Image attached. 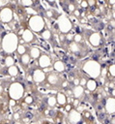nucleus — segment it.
<instances>
[{
    "mask_svg": "<svg viewBox=\"0 0 115 124\" xmlns=\"http://www.w3.org/2000/svg\"><path fill=\"white\" fill-rule=\"evenodd\" d=\"M83 33L85 39L87 40L88 44L94 48H101L105 44V39L101 31L90 30V29H83Z\"/></svg>",
    "mask_w": 115,
    "mask_h": 124,
    "instance_id": "f257e3e1",
    "label": "nucleus"
},
{
    "mask_svg": "<svg viewBox=\"0 0 115 124\" xmlns=\"http://www.w3.org/2000/svg\"><path fill=\"white\" fill-rule=\"evenodd\" d=\"M101 64L95 59H88L86 60L83 65H82V71L83 73L89 77V78H101Z\"/></svg>",
    "mask_w": 115,
    "mask_h": 124,
    "instance_id": "f03ea898",
    "label": "nucleus"
},
{
    "mask_svg": "<svg viewBox=\"0 0 115 124\" xmlns=\"http://www.w3.org/2000/svg\"><path fill=\"white\" fill-rule=\"evenodd\" d=\"M69 49L74 56H76L78 58H83L90 51L89 46L85 42L78 44V43H75L72 41L69 44Z\"/></svg>",
    "mask_w": 115,
    "mask_h": 124,
    "instance_id": "7ed1b4c3",
    "label": "nucleus"
},
{
    "mask_svg": "<svg viewBox=\"0 0 115 124\" xmlns=\"http://www.w3.org/2000/svg\"><path fill=\"white\" fill-rule=\"evenodd\" d=\"M30 26L34 31H41L43 27V19L41 16H32L30 20Z\"/></svg>",
    "mask_w": 115,
    "mask_h": 124,
    "instance_id": "20e7f679",
    "label": "nucleus"
},
{
    "mask_svg": "<svg viewBox=\"0 0 115 124\" xmlns=\"http://www.w3.org/2000/svg\"><path fill=\"white\" fill-rule=\"evenodd\" d=\"M103 107L105 111L108 114H113L115 113V98L114 97H106L103 103Z\"/></svg>",
    "mask_w": 115,
    "mask_h": 124,
    "instance_id": "39448f33",
    "label": "nucleus"
},
{
    "mask_svg": "<svg viewBox=\"0 0 115 124\" xmlns=\"http://www.w3.org/2000/svg\"><path fill=\"white\" fill-rule=\"evenodd\" d=\"M69 122L71 123H79V122H83L82 117H81V113L79 111H77L74 108H72L70 111H69Z\"/></svg>",
    "mask_w": 115,
    "mask_h": 124,
    "instance_id": "423d86ee",
    "label": "nucleus"
},
{
    "mask_svg": "<svg viewBox=\"0 0 115 124\" xmlns=\"http://www.w3.org/2000/svg\"><path fill=\"white\" fill-rule=\"evenodd\" d=\"M58 25H59V28H60L61 32H63V33H68V32H70L71 29H72V21H71L68 17H66V16H64V17L62 18V20L59 21Z\"/></svg>",
    "mask_w": 115,
    "mask_h": 124,
    "instance_id": "0eeeda50",
    "label": "nucleus"
},
{
    "mask_svg": "<svg viewBox=\"0 0 115 124\" xmlns=\"http://www.w3.org/2000/svg\"><path fill=\"white\" fill-rule=\"evenodd\" d=\"M85 89L91 93L95 92L96 90H98L99 88V83L97 78H88L86 80V84H85Z\"/></svg>",
    "mask_w": 115,
    "mask_h": 124,
    "instance_id": "6e6552de",
    "label": "nucleus"
},
{
    "mask_svg": "<svg viewBox=\"0 0 115 124\" xmlns=\"http://www.w3.org/2000/svg\"><path fill=\"white\" fill-rule=\"evenodd\" d=\"M72 93L73 95L74 98H77V99H81L84 94H85V87L80 85V84H77V85H73L72 87Z\"/></svg>",
    "mask_w": 115,
    "mask_h": 124,
    "instance_id": "1a4fd4ad",
    "label": "nucleus"
},
{
    "mask_svg": "<svg viewBox=\"0 0 115 124\" xmlns=\"http://www.w3.org/2000/svg\"><path fill=\"white\" fill-rule=\"evenodd\" d=\"M81 117H82V120H83V122H87V123H89V122H94V116H93V114H92V112L90 111V110H88V109H83L81 112Z\"/></svg>",
    "mask_w": 115,
    "mask_h": 124,
    "instance_id": "9d476101",
    "label": "nucleus"
},
{
    "mask_svg": "<svg viewBox=\"0 0 115 124\" xmlns=\"http://www.w3.org/2000/svg\"><path fill=\"white\" fill-rule=\"evenodd\" d=\"M107 72H106V79L107 80H114L115 79V63L110 64L107 67Z\"/></svg>",
    "mask_w": 115,
    "mask_h": 124,
    "instance_id": "9b49d317",
    "label": "nucleus"
},
{
    "mask_svg": "<svg viewBox=\"0 0 115 124\" xmlns=\"http://www.w3.org/2000/svg\"><path fill=\"white\" fill-rule=\"evenodd\" d=\"M50 64H51V60L46 54H43V55L39 56V65L41 67L44 68V67L50 66Z\"/></svg>",
    "mask_w": 115,
    "mask_h": 124,
    "instance_id": "f8f14e48",
    "label": "nucleus"
},
{
    "mask_svg": "<svg viewBox=\"0 0 115 124\" xmlns=\"http://www.w3.org/2000/svg\"><path fill=\"white\" fill-rule=\"evenodd\" d=\"M56 101H57V103L59 105H63L64 106V105L67 104V96L62 92H59L57 94V96H56Z\"/></svg>",
    "mask_w": 115,
    "mask_h": 124,
    "instance_id": "ddd939ff",
    "label": "nucleus"
},
{
    "mask_svg": "<svg viewBox=\"0 0 115 124\" xmlns=\"http://www.w3.org/2000/svg\"><path fill=\"white\" fill-rule=\"evenodd\" d=\"M30 58H31L30 54H27V53L21 54V58H20L21 64H22L24 67H27V66L29 65V63H30Z\"/></svg>",
    "mask_w": 115,
    "mask_h": 124,
    "instance_id": "4468645a",
    "label": "nucleus"
},
{
    "mask_svg": "<svg viewBox=\"0 0 115 124\" xmlns=\"http://www.w3.org/2000/svg\"><path fill=\"white\" fill-rule=\"evenodd\" d=\"M23 39H24V41H26V42H31L33 39H34V35H33V33L31 32V31H29V30H25L24 31V33H23Z\"/></svg>",
    "mask_w": 115,
    "mask_h": 124,
    "instance_id": "2eb2a0df",
    "label": "nucleus"
},
{
    "mask_svg": "<svg viewBox=\"0 0 115 124\" xmlns=\"http://www.w3.org/2000/svg\"><path fill=\"white\" fill-rule=\"evenodd\" d=\"M88 6H89V10L90 13H92L97 7H98V0H87Z\"/></svg>",
    "mask_w": 115,
    "mask_h": 124,
    "instance_id": "dca6fc26",
    "label": "nucleus"
},
{
    "mask_svg": "<svg viewBox=\"0 0 115 124\" xmlns=\"http://www.w3.org/2000/svg\"><path fill=\"white\" fill-rule=\"evenodd\" d=\"M73 42L78 43V44L84 42V37H83V35H82L81 32H77V33H75L73 35Z\"/></svg>",
    "mask_w": 115,
    "mask_h": 124,
    "instance_id": "f3484780",
    "label": "nucleus"
},
{
    "mask_svg": "<svg viewBox=\"0 0 115 124\" xmlns=\"http://www.w3.org/2000/svg\"><path fill=\"white\" fill-rule=\"evenodd\" d=\"M34 78H35V79L37 80V81H42L43 79V78H44V74L42 72V71H40V70H37V71H35L34 72Z\"/></svg>",
    "mask_w": 115,
    "mask_h": 124,
    "instance_id": "a211bd4d",
    "label": "nucleus"
},
{
    "mask_svg": "<svg viewBox=\"0 0 115 124\" xmlns=\"http://www.w3.org/2000/svg\"><path fill=\"white\" fill-rule=\"evenodd\" d=\"M54 69L57 72H63L65 70V65L62 61H56L54 64Z\"/></svg>",
    "mask_w": 115,
    "mask_h": 124,
    "instance_id": "6ab92c4d",
    "label": "nucleus"
},
{
    "mask_svg": "<svg viewBox=\"0 0 115 124\" xmlns=\"http://www.w3.org/2000/svg\"><path fill=\"white\" fill-rule=\"evenodd\" d=\"M41 36H42L44 40H51V39H52V34H51V32H50L49 30H47V29L42 31V32H41Z\"/></svg>",
    "mask_w": 115,
    "mask_h": 124,
    "instance_id": "aec40b11",
    "label": "nucleus"
},
{
    "mask_svg": "<svg viewBox=\"0 0 115 124\" xmlns=\"http://www.w3.org/2000/svg\"><path fill=\"white\" fill-rule=\"evenodd\" d=\"M30 56L32 57V58H39V56H40V50L38 49V48H36V47H32L31 48V50H30Z\"/></svg>",
    "mask_w": 115,
    "mask_h": 124,
    "instance_id": "412c9836",
    "label": "nucleus"
},
{
    "mask_svg": "<svg viewBox=\"0 0 115 124\" xmlns=\"http://www.w3.org/2000/svg\"><path fill=\"white\" fill-rule=\"evenodd\" d=\"M56 103H57V101H56L55 97H48L46 99V101H45V104L47 106H49V107H54Z\"/></svg>",
    "mask_w": 115,
    "mask_h": 124,
    "instance_id": "4be33fe9",
    "label": "nucleus"
},
{
    "mask_svg": "<svg viewBox=\"0 0 115 124\" xmlns=\"http://www.w3.org/2000/svg\"><path fill=\"white\" fill-rule=\"evenodd\" d=\"M58 80H59V78H58V77L56 76V75H50L49 76V78H48V81L50 82V83H52V84H55V83H57L58 82Z\"/></svg>",
    "mask_w": 115,
    "mask_h": 124,
    "instance_id": "5701e85b",
    "label": "nucleus"
},
{
    "mask_svg": "<svg viewBox=\"0 0 115 124\" xmlns=\"http://www.w3.org/2000/svg\"><path fill=\"white\" fill-rule=\"evenodd\" d=\"M72 15H73L76 18H78V19H79L80 17H82V16H83L81 15V10H79L78 8H76V9L72 12Z\"/></svg>",
    "mask_w": 115,
    "mask_h": 124,
    "instance_id": "b1692460",
    "label": "nucleus"
},
{
    "mask_svg": "<svg viewBox=\"0 0 115 124\" xmlns=\"http://www.w3.org/2000/svg\"><path fill=\"white\" fill-rule=\"evenodd\" d=\"M80 8L82 10H89V6H88V3H87V0H81L80 1Z\"/></svg>",
    "mask_w": 115,
    "mask_h": 124,
    "instance_id": "393cba45",
    "label": "nucleus"
},
{
    "mask_svg": "<svg viewBox=\"0 0 115 124\" xmlns=\"http://www.w3.org/2000/svg\"><path fill=\"white\" fill-rule=\"evenodd\" d=\"M107 94H108V96L115 98V87H112V88L109 87V89L107 90Z\"/></svg>",
    "mask_w": 115,
    "mask_h": 124,
    "instance_id": "a878e982",
    "label": "nucleus"
},
{
    "mask_svg": "<svg viewBox=\"0 0 115 124\" xmlns=\"http://www.w3.org/2000/svg\"><path fill=\"white\" fill-rule=\"evenodd\" d=\"M21 1H22V5L24 7H30L33 4V1L32 0H21Z\"/></svg>",
    "mask_w": 115,
    "mask_h": 124,
    "instance_id": "bb28decb",
    "label": "nucleus"
},
{
    "mask_svg": "<svg viewBox=\"0 0 115 124\" xmlns=\"http://www.w3.org/2000/svg\"><path fill=\"white\" fill-rule=\"evenodd\" d=\"M25 51H26V47H25L24 46H18V47H17V52H18L19 54H23V53H25Z\"/></svg>",
    "mask_w": 115,
    "mask_h": 124,
    "instance_id": "cd10ccee",
    "label": "nucleus"
},
{
    "mask_svg": "<svg viewBox=\"0 0 115 124\" xmlns=\"http://www.w3.org/2000/svg\"><path fill=\"white\" fill-rule=\"evenodd\" d=\"M80 104V99H77V98H74V100L72 101V108H77Z\"/></svg>",
    "mask_w": 115,
    "mask_h": 124,
    "instance_id": "c85d7f7f",
    "label": "nucleus"
},
{
    "mask_svg": "<svg viewBox=\"0 0 115 124\" xmlns=\"http://www.w3.org/2000/svg\"><path fill=\"white\" fill-rule=\"evenodd\" d=\"M24 101H25L27 104H32L33 101H34V99H33V97H31V96H27V97H25Z\"/></svg>",
    "mask_w": 115,
    "mask_h": 124,
    "instance_id": "c756f323",
    "label": "nucleus"
},
{
    "mask_svg": "<svg viewBox=\"0 0 115 124\" xmlns=\"http://www.w3.org/2000/svg\"><path fill=\"white\" fill-rule=\"evenodd\" d=\"M107 24H108L111 28L115 29V19H109L108 22H107Z\"/></svg>",
    "mask_w": 115,
    "mask_h": 124,
    "instance_id": "7c9ffc66",
    "label": "nucleus"
},
{
    "mask_svg": "<svg viewBox=\"0 0 115 124\" xmlns=\"http://www.w3.org/2000/svg\"><path fill=\"white\" fill-rule=\"evenodd\" d=\"M108 122H109V123H111V124H115V113L111 114L110 118L108 117Z\"/></svg>",
    "mask_w": 115,
    "mask_h": 124,
    "instance_id": "2f4dec72",
    "label": "nucleus"
},
{
    "mask_svg": "<svg viewBox=\"0 0 115 124\" xmlns=\"http://www.w3.org/2000/svg\"><path fill=\"white\" fill-rule=\"evenodd\" d=\"M24 117L27 118V119H31L33 117V113H31L30 111H27V112L24 113Z\"/></svg>",
    "mask_w": 115,
    "mask_h": 124,
    "instance_id": "473e14b6",
    "label": "nucleus"
},
{
    "mask_svg": "<svg viewBox=\"0 0 115 124\" xmlns=\"http://www.w3.org/2000/svg\"><path fill=\"white\" fill-rule=\"evenodd\" d=\"M108 6H113L115 4V0H106Z\"/></svg>",
    "mask_w": 115,
    "mask_h": 124,
    "instance_id": "72a5a7b5",
    "label": "nucleus"
},
{
    "mask_svg": "<svg viewBox=\"0 0 115 124\" xmlns=\"http://www.w3.org/2000/svg\"><path fill=\"white\" fill-rule=\"evenodd\" d=\"M72 108V105H71V104L66 105V110H67V111H70Z\"/></svg>",
    "mask_w": 115,
    "mask_h": 124,
    "instance_id": "f704fd0d",
    "label": "nucleus"
},
{
    "mask_svg": "<svg viewBox=\"0 0 115 124\" xmlns=\"http://www.w3.org/2000/svg\"><path fill=\"white\" fill-rule=\"evenodd\" d=\"M49 5L51 6H55V0H45Z\"/></svg>",
    "mask_w": 115,
    "mask_h": 124,
    "instance_id": "c9c22d12",
    "label": "nucleus"
},
{
    "mask_svg": "<svg viewBox=\"0 0 115 124\" xmlns=\"http://www.w3.org/2000/svg\"><path fill=\"white\" fill-rule=\"evenodd\" d=\"M110 11H111V17H112V19H115V10H111L110 9Z\"/></svg>",
    "mask_w": 115,
    "mask_h": 124,
    "instance_id": "e433bc0d",
    "label": "nucleus"
},
{
    "mask_svg": "<svg viewBox=\"0 0 115 124\" xmlns=\"http://www.w3.org/2000/svg\"><path fill=\"white\" fill-rule=\"evenodd\" d=\"M32 1H33V2H36V1H37V0H32Z\"/></svg>",
    "mask_w": 115,
    "mask_h": 124,
    "instance_id": "4c0bfd02",
    "label": "nucleus"
}]
</instances>
